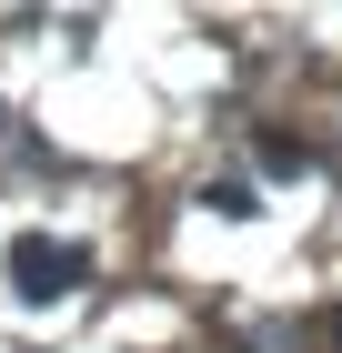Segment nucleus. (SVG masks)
I'll list each match as a JSON object with an SVG mask.
<instances>
[{
  "label": "nucleus",
  "mask_w": 342,
  "mask_h": 353,
  "mask_svg": "<svg viewBox=\"0 0 342 353\" xmlns=\"http://www.w3.org/2000/svg\"><path fill=\"white\" fill-rule=\"evenodd\" d=\"M81 272H91L81 243H51V232H21V243H10V293L21 303H61Z\"/></svg>",
  "instance_id": "obj_1"
},
{
  "label": "nucleus",
  "mask_w": 342,
  "mask_h": 353,
  "mask_svg": "<svg viewBox=\"0 0 342 353\" xmlns=\"http://www.w3.org/2000/svg\"><path fill=\"white\" fill-rule=\"evenodd\" d=\"M262 172H312V141H292V132H262Z\"/></svg>",
  "instance_id": "obj_2"
},
{
  "label": "nucleus",
  "mask_w": 342,
  "mask_h": 353,
  "mask_svg": "<svg viewBox=\"0 0 342 353\" xmlns=\"http://www.w3.org/2000/svg\"><path fill=\"white\" fill-rule=\"evenodd\" d=\"M202 202H211V212H232V222H242V212H262V202H252V182H211Z\"/></svg>",
  "instance_id": "obj_3"
},
{
  "label": "nucleus",
  "mask_w": 342,
  "mask_h": 353,
  "mask_svg": "<svg viewBox=\"0 0 342 353\" xmlns=\"http://www.w3.org/2000/svg\"><path fill=\"white\" fill-rule=\"evenodd\" d=\"M322 333H332V353H342V303H332V313H322Z\"/></svg>",
  "instance_id": "obj_4"
}]
</instances>
